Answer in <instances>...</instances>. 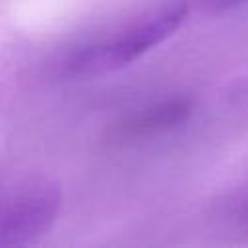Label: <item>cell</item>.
Listing matches in <instances>:
<instances>
[{
  "mask_svg": "<svg viewBox=\"0 0 248 248\" xmlns=\"http://www.w3.org/2000/svg\"><path fill=\"white\" fill-rule=\"evenodd\" d=\"M186 17V4L180 2L167 6L141 21H136L130 27L79 50L68 62V74L74 78H97L118 72L172 37L182 27Z\"/></svg>",
  "mask_w": 248,
  "mask_h": 248,
  "instance_id": "cell-1",
  "label": "cell"
},
{
  "mask_svg": "<svg viewBox=\"0 0 248 248\" xmlns=\"http://www.w3.org/2000/svg\"><path fill=\"white\" fill-rule=\"evenodd\" d=\"M60 207V188L29 174L0 184V244H21L48 231Z\"/></svg>",
  "mask_w": 248,
  "mask_h": 248,
  "instance_id": "cell-2",
  "label": "cell"
},
{
  "mask_svg": "<svg viewBox=\"0 0 248 248\" xmlns=\"http://www.w3.org/2000/svg\"><path fill=\"white\" fill-rule=\"evenodd\" d=\"M192 103L188 99H172L159 103L155 107H149L141 112H138L134 118L126 122V134L130 136H143L161 132L167 128H172L180 122H184L190 116Z\"/></svg>",
  "mask_w": 248,
  "mask_h": 248,
  "instance_id": "cell-3",
  "label": "cell"
},
{
  "mask_svg": "<svg viewBox=\"0 0 248 248\" xmlns=\"http://www.w3.org/2000/svg\"><path fill=\"white\" fill-rule=\"evenodd\" d=\"M232 219L244 227H248V190L232 203Z\"/></svg>",
  "mask_w": 248,
  "mask_h": 248,
  "instance_id": "cell-4",
  "label": "cell"
},
{
  "mask_svg": "<svg viewBox=\"0 0 248 248\" xmlns=\"http://www.w3.org/2000/svg\"><path fill=\"white\" fill-rule=\"evenodd\" d=\"M248 0H205V6L211 12H227V10H232V8L242 6Z\"/></svg>",
  "mask_w": 248,
  "mask_h": 248,
  "instance_id": "cell-5",
  "label": "cell"
}]
</instances>
